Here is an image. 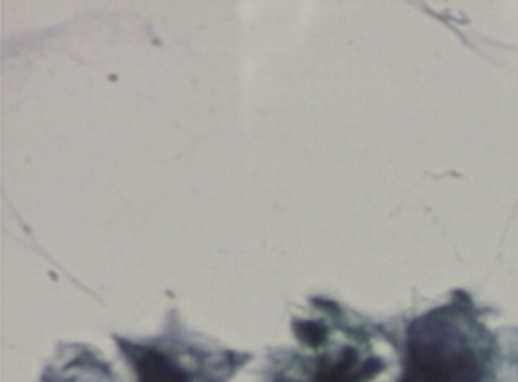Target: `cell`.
Wrapping results in <instances>:
<instances>
[{"mask_svg": "<svg viewBox=\"0 0 518 382\" xmlns=\"http://www.w3.org/2000/svg\"><path fill=\"white\" fill-rule=\"evenodd\" d=\"M408 375L417 382H480L481 369L472 348L442 319L416 323L410 341Z\"/></svg>", "mask_w": 518, "mask_h": 382, "instance_id": "6da1fadb", "label": "cell"}, {"mask_svg": "<svg viewBox=\"0 0 518 382\" xmlns=\"http://www.w3.org/2000/svg\"><path fill=\"white\" fill-rule=\"evenodd\" d=\"M382 369L383 364L378 359L358 365L357 351L346 348L338 361L321 367L316 382H363L377 376Z\"/></svg>", "mask_w": 518, "mask_h": 382, "instance_id": "7a4b0ae2", "label": "cell"}, {"mask_svg": "<svg viewBox=\"0 0 518 382\" xmlns=\"http://www.w3.org/2000/svg\"><path fill=\"white\" fill-rule=\"evenodd\" d=\"M133 359L139 382H189L186 373L158 351L140 348Z\"/></svg>", "mask_w": 518, "mask_h": 382, "instance_id": "3957f363", "label": "cell"}, {"mask_svg": "<svg viewBox=\"0 0 518 382\" xmlns=\"http://www.w3.org/2000/svg\"><path fill=\"white\" fill-rule=\"evenodd\" d=\"M294 330H296V336L299 337V341L302 344L308 345V347H318V345L326 341L327 330L319 323L296 322Z\"/></svg>", "mask_w": 518, "mask_h": 382, "instance_id": "277c9868", "label": "cell"}]
</instances>
